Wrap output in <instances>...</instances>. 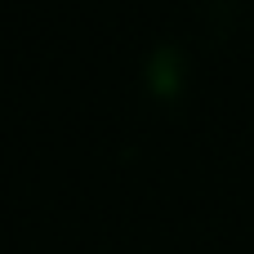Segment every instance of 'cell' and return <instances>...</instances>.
I'll list each match as a JSON object with an SVG mask.
<instances>
[{
    "label": "cell",
    "mask_w": 254,
    "mask_h": 254,
    "mask_svg": "<svg viewBox=\"0 0 254 254\" xmlns=\"http://www.w3.org/2000/svg\"><path fill=\"white\" fill-rule=\"evenodd\" d=\"M143 89L161 103L179 98V89H183V49L174 40H156L143 54Z\"/></svg>",
    "instance_id": "6da1fadb"
}]
</instances>
